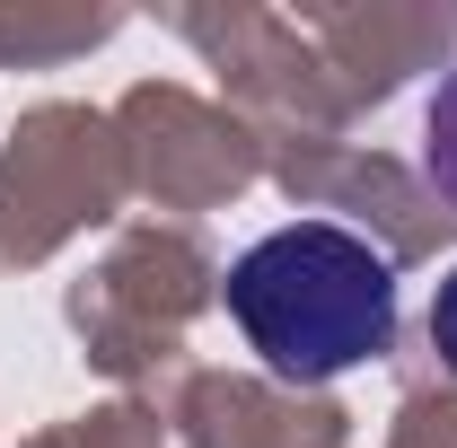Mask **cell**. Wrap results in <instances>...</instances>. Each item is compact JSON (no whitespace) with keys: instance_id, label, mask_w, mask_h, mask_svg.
Here are the masks:
<instances>
[{"instance_id":"cell-1","label":"cell","mask_w":457,"mask_h":448,"mask_svg":"<svg viewBox=\"0 0 457 448\" xmlns=\"http://www.w3.org/2000/svg\"><path fill=\"white\" fill-rule=\"evenodd\" d=\"M228 326L273 378H343L396 343V264L335 220H290L255 237L220 281Z\"/></svg>"},{"instance_id":"cell-3","label":"cell","mask_w":457,"mask_h":448,"mask_svg":"<svg viewBox=\"0 0 457 448\" xmlns=\"http://www.w3.org/2000/svg\"><path fill=\"white\" fill-rule=\"evenodd\" d=\"M431 343H440V361L457 369V273L440 281V299H431Z\"/></svg>"},{"instance_id":"cell-2","label":"cell","mask_w":457,"mask_h":448,"mask_svg":"<svg viewBox=\"0 0 457 448\" xmlns=\"http://www.w3.org/2000/svg\"><path fill=\"white\" fill-rule=\"evenodd\" d=\"M422 159H431V185L457 203V71L440 79V97H431V132H422Z\"/></svg>"}]
</instances>
